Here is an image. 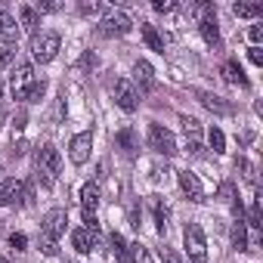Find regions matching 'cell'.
Segmentation results:
<instances>
[{"instance_id": "44dd1931", "label": "cell", "mask_w": 263, "mask_h": 263, "mask_svg": "<svg viewBox=\"0 0 263 263\" xmlns=\"http://www.w3.org/2000/svg\"><path fill=\"white\" fill-rule=\"evenodd\" d=\"M108 245H111V254H115V260H118V263L130 260V248H127V241H124V235H121V232H111V235H108Z\"/></svg>"}, {"instance_id": "f6af8a7d", "label": "cell", "mask_w": 263, "mask_h": 263, "mask_svg": "<svg viewBox=\"0 0 263 263\" xmlns=\"http://www.w3.org/2000/svg\"><path fill=\"white\" fill-rule=\"evenodd\" d=\"M0 174H4V164H0Z\"/></svg>"}, {"instance_id": "e0dca14e", "label": "cell", "mask_w": 263, "mask_h": 263, "mask_svg": "<svg viewBox=\"0 0 263 263\" xmlns=\"http://www.w3.org/2000/svg\"><path fill=\"white\" fill-rule=\"evenodd\" d=\"M19 192H22V183L19 180H4V183H0V208L19 201Z\"/></svg>"}, {"instance_id": "7c38bea8", "label": "cell", "mask_w": 263, "mask_h": 263, "mask_svg": "<svg viewBox=\"0 0 263 263\" xmlns=\"http://www.w3.org/2000/svg\"><path fill=\"white\" fill-rule=\"evenodd\" d=\"M71 245H74L81 254H90V251L99 245V232H90V229H74V232H71Z\"/></svg>"}, {"instance_id": "8d00e7d4", "label": "cell", "mask_w": 263, "mask_h": 263, "mask_svg": "<svg viewBox=\"0 0 263 263\" xmlns=\"http://www.w3.org/2000/svg\"><path fill=\"white\" fill-rule=\"evenodd\" d=\"M161 260H164V263H183V257H180L174 248H161Z\"/></svg>"}, {"instance_id": "d6986e66", "label": "cell", "mask_w": 263, "mask_h": 263, "mask_svg": "<svg viewBox=\"0 0 263 263\" xmlns=\"http://www.w3.org/2000/svg\"><path fill=\"white\" fill-rule=\"evenodd\" d=\"M81 204H84V211H96L99 208V183H87L84 189H81Z\"/></svg>"}, {"instance_id": "b9f144b4", "label": "cell", "mask_w": 263, "mask_h": 263, "mask_svg": "<svg viewBox=\"0 0 263 263\" xmlns=\"http://www.w3.org/2000/svg\"><path fill=\"white\" fill-rule=\"evenodd\" d=\"M41 248H44V254H47V257H56V251H59V248H56V241H47V238H44V245H41Z\"/></svg>"}, {"instance_id": "5bb4252c", "label": "cell", "mask_w": 263, "mask_h": 263, "mask_svg": "<svg viewBox=\"0 0 263 263\" xmlns=\"http://www.w3.org/2000/svg\"><path fill=\"white\" fill-rule=\"evenodd\" d=\"M16 37H19V25H16V19H13L10 13H4V10H0V44H4V47H10Z\"/></svg>"}, {"instance_id": "8fae6325", "label": "cell", "mask_w": 263, "mask_h": 263, "mask_svg": "<svg viewBox=\"0 0 263 263\" xmlns=\"http://www.w3.org/2000/svg\"><path fill=\"white\" fill-rule=\"evenodd\" d=\"M180 189H183V192L189 195V201H195V204L208 201V198H204V186H201V180H198L195 174H189V171L180 174Z\"/></svg>"}, {"instance_id": "4fadbf2b", "label": "cell", "mask_w": 263, "mask_h": 263, "mask_svg": "<svg viewBox=\"0 0 263 263\" xmlns=\"http://www.w3.org/2000/svg\"><path fill=\"white\" fill-rule=\"evenodd\" d=\"M220 74H223V81L226 84H235V87H248V78H245V68L235 62V59H229V62H223V68H220Z\"/></svg>"}, {"instance_id": "836d02e7", "label": "cell", "mask_w": 263, "mask_h": 263, "mask_svg": "<svg viewBox=\"0 0 263 263\" xmlns=\"http://www.w3.org/2000/svg\"><path fill=\"white\" fill-rule=\"evenodd\" d=\"M235 167H238V171L245 174V180H251V183H257V174H254V167H251V164H248L245 158H235Z\"/></svg>"}, {"instance_id": "4dcf8cb0", "label": "cell", "mask_w": 263, "mask_h": 263, "mask_svg": "<svg viewBox=\"0 0 263 263\" xmlns=\"http://www.w3.org/2000/svg\"><path fill=\"white\" fill-rule=\"evenodd\" d=\"M217 195H220L223 201H229V204H235V201H238V192H235V186H232V183H220Z\"/></svg>"}, {"instance_id": "5b68a950", "label": "cell", "mask_w": 263, "mask_h": 263, "mask_svg": "<svg viewBox=\"0 0 263 263\" xmlns=\"http://www.w3.org/2000/svg\"><path fill=\"white\" fill-rule=\"evenodd\" d=\"M111 93H115L118 108H124V111H137V105H140V93H137V87L130 84L127 78H118L115 87H111Z\"/></svg>"}, {"instance_id": "1f68e13d", "label": "cell", "mask_w": 263, "mask_h": 263, "mask_svg": "<svg viewBox=\"0 0 263 263\" xmlns=\"http://www.w3.org/2000/svg\"><path fill=\"white\" fill-rule=\"evenodd\" d=\"M19 204H25V208H31V204H34V183H31V180H28V183H22Z\"/></svg>"}, {"instance_id": "ffe728a7", "label": "cell", "mask_w": 263, "mask_h": 263, "mask_svg": "<svg viewBox=\"0 0 263 263\" xmlns=\"http://www.w3.org/2000/svg\"><path fill=\"white\" fill-rule=\"evenodd\" d=\"M198 28H201V37H204L208 44H220V28H217V16L198 19Z\"/></svg>"}, {"instance_id": "8992f818", "label": "cell", "mask_w": 263, "mask_h": 263, "mask_svg": "<svg viewBox=\"0 0 263 263\" xmlns=\"http://www.w3.org/2000/svg\"><path fill=\"white\" fill-rule=\"evenodd\" d=\"M149 146L158 152V155H174L177 152V143H174V134L161 124H149Z\"/></svg>"}, {"instance_id": "60d3db41", "label": "cell", "mask_w": 263, "mask_h": 263, "mask_svg": "<svg viewBox=\"0 0 263 263\" xmlns=\"http://www.w3.org/2000/svg\"><path fill=\"white\" fill-rule=\"evenodd\" d=\"M248 56H251V62H254V65H263V50H260V47H251V53H248Z\"/></svg>"}, {"instance_id": "cb8c5ba5", "label": "cell", "mask_w": 263, "mask_h": 263, "mask_svg": "<svg viewBox=\"0 0 263 263\" xmlns=\"http://www.w3.org/2000/svg\"><path fill=\"white\" fill-rule=\"evenodd\" d=\"M152 211H155V223H158V232L164 235V229H167V217H171V211L164 208V201H161L158 195H152Z\"/></svg>"}, {"instance_id": "3957f363", "label": "cell", "mask_w": 263, "mask_h": 263, "mask_svg": "<svg viewBox=\"0 0 263 263\" xmlns=\"http://www.w3.org/2000/svg\"><path fill=\"white\" fill-rule=\"evenodd\" d=\"M183 245H186V254L192 263H208V241H204V232L198 223H189L186 232H183Z\"/></svg>"}, {"instance_id": "7a4b0ae2", "label": "cell", "mask_w": 263, "mask_h": 263, "mask_svg": "<svg viewBox=\"0 0 263 263\" xmlns=\"http://www.w3.org/2000/svg\"><path fill=\"white\" fill-rule=\"evenodd\" d=\"M59 47H62V41H59V34H53V31H44V34H34V37H31V56H34V62H41V65L53 62L56 53H59Z\"/></svg>"}, {"instance_id": "6da1fadb", "label": "cell", "mask_w": 263, "mask_h": 263, "mask_svg": "<svg viewBox=\"0 0 263 263\" xmlns=\"http://www.w3.org/2000/svg\"><path fill=\"white\" fill-rule=\"evenodd\" d=\"M34 167H37V180L50 189L53 183H56V177H59V171H62V158H59V149L56 146H41L37 149V155H34Z\"/></svg>"}, {"instance_id": "ba28073f", "label": "cell", "mask_w": 263, "mask_h": 263, "mask_svg": "<svg viewBox=\"0 0 263 263\" xmlns=\"http://www.w3.org/2000/svg\"><path fill=\"white\" fill-rule=\"evenodd\" d=\"M65 226H68V214L62 211V208H56V211H50L47 217H44V238L47 241H56V238H62L65 235Z\"/></svg>"}, {"instance_id": "d4e9b609", "label": "cell", "mask_w": 263, "mask_h": 263, "mask_svg": "<svg viewBox=\"0 0 263 263\" xmlns=\"http://www.w3.org/2000/svg\"><path fill=\"white\" fill-rule=\"evenodd\" d=\"M232 248L235 251H248V226L241 220L232 223Z\"/></svg>"}, {"instance_id": "83f0119b", "label": "cell", "mask_w": 263, "mask_h": 263, "mask_svg": "<svg viewBox=\"0 0 263 263\" xmlns=\"http://www.w3.org/2000/svg\"><path fill=\"white\" fill-rule=\"evenodd\" d=\"M130 260H134V263H155L152 260V254H149V248L146 245H130Z\"/></svg>"}, {"instance_id": "7bdbcfd3", "label": "cell", "mask_w": 263, "mask_h": 263, "mask_svg": "<svg viewBox=\"0 0 263 263\" xmlns=\"http://www.w3.org/2000/svg\"><path fill=\"white\" fill-rule=\"evenodd\" d=\"M0 263H10V260H7V257H0Z\"/></svg>"}, {"instance_id": "603a6c76", "label": "cell", "mask_w": 263, "mask_h": 263, "mask_svg": "<svg viewBox=\"0 0 263 263\" xmlns=\"http://www.w3.org/2000/svg\"><path fill=\"white\" fill-rule=\"evenodd\" d=\"M241 223H245V226H251V229H260V226H263V214H260V195L251 201V208L245 211Z\"/></svg>"}, {"instance_id": "f35d334b", "label": "cell", "mask_w": 263, "mask_h": 263, "mask_svg": "<svg viewBox=\"0 0 263 263\" xmlns=\"http://www.w3.org/2000/svg\"><path fill=\"white\" fill-rule=\"evenodd\" d=\"M248 34H251V41H254V47H257V44L263 41V25H251V28H248Z\"/></svg>"}, {"instance_id": "d6a6232c", "label": "cell", "mask_w": 263, "mask_h": 263, "mask_svg": "<svg viewBox=\"0 0 263 263\" xmlns=\"http://www.w3.org/2000/svg\"><path fill=\"white\" fill-rule=\"evenodd\" d=\"M16 62V50L13 47H0V68H10Z\"/></svg>"}, {"instance_id": "ac0fdd59", "label": "cell", "mask_w": 263, "mask_h": 263, "mask_svg": "<svg viewBox=\"0 0 263 263\" xmlns=\"http://www.w3.org/2000/svg\"><path fill=\"white\" fill-rule=\"evenodd\" d=\"M115 143L127 152V155H137V149H140V143H137V134L130 127H124V130H118L115 134Z\"/></svg>"}, {"instance_id": "d590c367", "label": "cell", "mask_w": 263, "mask_h": 263, "mask_svg": "<svg viewBox=\"0 0 263 263\" xmlns=\"http://www.w3.org/2000/svg\"><path fill=\"white\" fill-rule=\"evenodd\" d=\"M152 10L155 13H171V10H177V4H174V0H155Z\"/></svg>"}, {"instance_id": "9c48e42d", "label": "cell", "mask_w": 263, "mask_h": 263, "mask_svg": "<svg viewBox=\"0 0 263 263\" xmlns=\"http://www.w3.org/2000/svg\"><path fill=\"white\" fill-rule=\"evenodd\" d=\"M90 149H93V134H78V137L68 143V158H71V164H87Z\"/></svg>"}, {"instance_id": "7402d4cb", "label": "cell", "mask_w": 263, "mask_h": 263, "mask_svg": "<svg viewBox=\"0 0 263 263\" xmlns=\"http://www.w3.org/2000/svg\"><path fill=\"white\" fill-rule=\"evenodd\" d=\"M201 102H204L211 111H217V115H229V111H232V102H226L223 96H214V93H201Z\"/></svg>"}, {"instance_id": "277c9868", "label": "cell", "mask_w": 263, "mask_h": 263, "mask_svg": "<svg viewBox=\"0 0 263 263\" xmlns=\"http://www.w3.org/2000/svg\"><path fill=\"white\" fill-rule=\"evenodd\" d=\"M130 28H134V22H130V16L121 13V10L105 13L102 22H99V34L102 37H124V34H130Z\"/></svg>"}, {"instance_id": "4316f807", "label": "cell", "mask_w": 263, "mask_h": 263, "mask_svg": "<svg viewBox=\"0 0 263 263\" xmlns=\"http://www.w3.org/2000/svg\"><path fill=\"white\" fill-rule=\"evenodd\" d=\"M180 124H183V130H186V137H189L192 143H198V137H201V121H195V118L183 115V118H180Z\"/></svg>"}, {"instance_id": "bcb514c9", "label": "cell", "mask_w": 263, "mask_h": 263, "mask_svg": "<svg viewBox=\"0 0 263 263\" xmlns=\"http://www.w3.org/2000/svg\"><path fill=\"white\" fill-rule=\"evenodd\" d=\"M65 263H71V260H65Z\"/></svg>"}, {"instance_id": "52a82bcc", "label": "cell", "mask_w": 263, "mask_h": 263, "mask_svg": "<svg viewBox=\"0 0 263 263\" xmlns=\"http://www.w3.org/2000/svg\"><path fill=\"white\" fill-rule=\"evenodd\" d=\"M134 81H137V93H140V96H143V93H155V90H158L155 68H152L146 59H140V62L134 65Z\"/></svg>"}, {"instance_id": "9a60e30c", "label": "cell", "mask_w": 263, "mask_h": 263, "mask_svg": "<svg viewBox=\"0 0 263 263\" xmlns=\"http://www.w3.org/2000/svg\"><path fill=\"white\" fill-rule=\"evenodd\" d=\"M19 25H22V28L34 37V34H37V25H41L37 10H34V7H28V4H25V7H19Z\"/></svg>"}, {"instance_id": "f546056e", "label": "cell", "mask_w": 263, "mask_h": 263, "mask_svg": "<svg viewBox=\"0 0 263 263\" xmlns=\"http://www.w3.org/2000/svg\"><path fill=\"white\" fill-rule=\"evenodd\" d=\"M44 93H47V84H44V81H34V84L28 87V93H25V102H41Z\"/></svg>"}, {"instance_id": "30bf717a", "label": "cell", "mask_w": 263, "mask_h": 263, "mask_svg": "<svg viewBox=\"0 0 263 263\" xmlns=\"http://www.w3.org/2000/svg\"><path fill=\"white\" fill-rule=\"evenodd\" d=\"M34 81H37V78H34V68H31V65H19V68H16V74H13V81H10L13 96L25 102V93H28V87H31Z\"/></svg>"}, {"instance_id": "484cf974", "label": "cell", "mask_w": 263, "mask_h": 263, "mask_svg": "<svg viewBox=\"0 0 263 263\" xmlns=\"http://www.w3.org/2000/svg\"><path fill=\"white\" fill-rule=\"evenodd\" d=\"M232 13H235L238 19H254V16H263V7H260V4H248V0H241V4L232 7Z\"/></svg>"}, {"instance_id": "f1b7e54d", "label": "cell", "mask_w": 263, "mask_h": 263, "mask_svg": "<svg viewBox=\"0 0 263 263\" xmlns=\"http://www.w3.org/2000/svg\"><path fill=\"white\" fill-rule=\"evenodd\" d=\"M208 140H211V149H214L217 155H223V152H226V137H223V130H220V127H214V130H211Z\"/></svg>"}, {"instance_id": "ee69618b", "label": "cell", "mask_w": 263, "mask_h": 263, "mask_svg": "<svg viewBox=\"0 0 263 263\" xmlns=\"http://www.w3.org/2000/svg\"><path fill=\"white\" fill-rule=\"evenodd\" d=\"M0 93H4V84H0Z\"/></svg>"}, {"instance_id": "2e32d148", "label": "cell", "mask_w": 263, "mask_h": 263, "mask_svg": "<svg viewBox=\"0 0 263 263\" xmlns=\"http://www.w3.org/2000/svg\"><path fill=\"white\" fill-rule=\"evenodd\" d=\"M140 34H143V41L149 44V50L164 53V34H161L155 25H140Z\"/></svg>"}, {"instance_id": "74e56055", "label": "cell", "mask_w": 263, "mask_h": 263, "mask_svg": "<svg viewBox=\"0 0 263 263\" xmlns=\"http://www.w3.org/2000/svg\"><path fill=\"white\" fill-rule=\"evenodd\" d=\"M10 245H13L16 251H25V245H28V238H25L22 232H13V235H10Z\"/></svg>"}, {"instance_id": "e575fe53", "label": "cell", "mask_w": 263, "mask_h": 263, "mask_svg": "<svg viewBox=\"0 0 263 263\" xmlns=\"http://www.w3.org/2000/svg\"><path fill=\"white\" fill-rule=\"evenodd\" d=\"M99 10H102V7L93 4V0H90V4H87V0H81V4H78V13H81V16H96Z\"/></svg>"}, {"instance_id": "ab89813d", "label": "cell", "mask_w": 263, "mask_h": 263, "mask_svg": "<svg viewBox=\"0 0 263 263\" xmlns=\"http://www.w3.org/2000/svg\"><path fill=\"white\" fill-rule=\"evenodd\" d=\"M34 10H37V16H41V13H56V10H59V4H53V0H47V4H37Z\"/></svg>"}]
</instances>
